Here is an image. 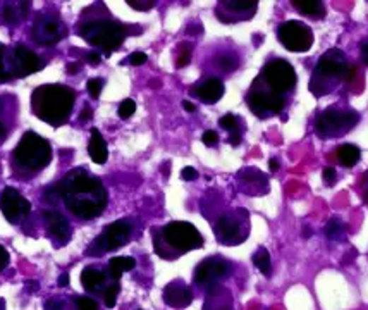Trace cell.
Wrapping results in <instances>:
<instances>
[{
    "instance_id": "6",
    "label": "cell",
    "mask_w": 368,
    "mask_h": 310,
    "mask_svg": "<svg viewBox=\"0 0 368 310\" xmlns=\"http://www.w3.org/2000/svg\"><path fill=\"white\" fill-rule=\"evenodd\" d=\"M360 113L350 105H332L320 110L315 119V134L320 140L343 138L360 122Z\"/></svg>"
},
{
    "instance_id": "28",
    "label": "cell",
    "mask_w": 368,
    "mask_h": 310,
    "mask_svg": "<svg viewBox=\"0 0 368 310\" xmlns=\"http://www.w3.org/2000/svg\"><path fill=\"white\" fill-rule=\"evenodd\" d=\"M237 64V57H235V55L231 54H224L220 55V57H217V67H219L222 73H232V71L236 69Z\"/></svg>"
},
{
    "instance_id": "20",
    "label": "cell",
    "mask_w": 368,
    "mask_h": 310,
    "mask_svg": "<svg viewBox=\"0 0 368 310\" xmlns=\"http://www.w3.org/2000/svg\"><path fill=\"white\" fill-rule=\"evenodd\" d=\"M88 154L95 164H105L107 157H109L107 143L104 140V137H102V133L97 128L92 130V137H90V143H88Z\"/></svg>"
},
{
    "instance_id": "26",
    "label": "cell",
    "mask_w": 368,
    "mask_h": 310,
    "mask_svg": "<svg viewBox=\"0 0 368 310\" xmlns=\"http://www.w3.org/2000/svg\"><path fill=\"white\" fill-rule=\"evenodd\" d=\"M324 233H326L327 240L329 241L341 243V241L344 240V236H346V226H344V222L341 219H338V217H332V219L327 222Z\"/></svg>"
},
{
    "instance_id": "11",
    "label": "cell",
    "mask_w": 368,
    "mask_h": 310,
    "mask_svg": "<svg viewBox=\"0 0 368 310\" xmlns=\"http://www.w3.org/2000/svg\"><path fill=\"white\" fill-rule=\"evenodd\" d=\"M277 40L284 49L290 52H308L314 45L315 37L311 26H308L304 21H298V19H290L277 26Z\"/></svg>"
},
{
    "instance_id": "45",
    "label": "cell",
    "mask_w": 368,
    "mask_h": 310,
    "mask_svg": "<svg viewBox=\"0 0 368 310\" xmlns=\"http://www.w3.org/2000/svg\"><path fill=\"white\" fill-rule=\"evenodd\" d=\"M81 119H83V121H90V119H92V109H88V107H86V109H83L81 110Z\"/></svg>"
},
{
    "instance_id": "34",
    "label": "cell",
    "mask_w": 368,
    "mask_h": 310,
    "mask_svg": "<svg viewBox=\"0 0 368 310\" xmlns=\"http://www.w3.org/2000/svg\"><path fill=\"white\" fill-rule=\"evenodd\" d=\"M322 178L326 181V185H334L336 180H338V174H336L334 168H326L322 171Z\"/></svg>"
},
{
    "instance_id": "39",
    "label": "cell",
    "mask_w": 368,
    "mask_h": 310,
    "mask_svg": "<svg viewBox=\"0 0 368 310\" xmlns=\"http://www.w3.org/2000/svg\"><path fill=\"white\" fill-rule=\"evenodd\" d=\"M7 265H9V252L0 245V272H2Z\"/></svg>"
},
{
    "instance_id": "47",
    "label": "cell",
    "mask_w": 368,
    "mask_h": 310,
    "mask_svg": "<svg viewBox=\"0 0 368 310\" xmlns=\"http://www.w3.org/2000/svg\"><path fill=\"white\" fill-rule=\"evenodd\" d=\"M268 169H271V173H275V171L279 169V162H277L275 159H271V161H268Z\"/></svg>"
},
{
    "instance_id": "36",
    "label": "cell",
    "mask_w": 368,
    "mask_h": 310,
    "mask_svg": "<svg viewBox=\"0 0 368 310\" xmlns=\"http://www.w3.org/2000/svg\"><path fill=\"white\" fill-rule=\"evenodd\" d=\"M146 62V54L143 52H134V54L129 55V64L133 66H141Z\"/></svg>"
},
{
    "instance_id": "35",
    "label": "cell",
    "mask_w": 368,
    "mask_h": 310,
    "mask_svg": "<svg viewBox=\"0 0 368 310\" xmlns=\"http://www.w3.org/2000/svg\"><path fill=\"white\" fill-rule=\"evenodd\" d=\"M189 59H191V49H183L181 50L179 57H177V67H184L189 64Z\"/></svg>"
},
{
    "instance_id": "8",
    "label": "cell",
    "mask_w": 368,
    "mask_h": 310,
    "mask_svg": "<svg viewBox=\"0 0 368 310\" xmlns=\"http://www.w3.org/2000/svg\"><path fill=\"white\" fill-rule=\"evenodd\" d=\"M81 37L90 45L104 49L105 55L109 57L124 42L126 30L116 21H93L81 26Z\"/></svg>"
},
{
    "instance_id": "25",
    "label": "cell",
    "mask_w": 368,
    "mask_h": 310,
    "mask_svg": "<svg viewBox=\"0 0 368 310\" xmlns=\"http://www.w3.org/2000/svg\"><path fill=\"white\" fill-rule=\"evenodd\" d=\"M253 264L256 265L260 272L263 274L265 277H271L272 274V262H271V253L265 246H259L256 252L253 253Z\"/></svg>"
},
{
    "instance_id": "7",
    "label": "cell",
    "mask_w": 368,
    "mask_h": 310,
    "mask_svg": "<svg viewBox=\"0 0 368 310\" xmlns=\"http://www.w3.org/2000/svg\"><path fill=\"white\" fill-rule=\"evenodd\" d=\"M14 159L23 168L38 171L49 166L50 159H52V149L45 138L33 133V131H28L23 134L18 147L14 149Z\"/></svg>"
},
{
    "instance_id": "37",
    "label": "cell",
    "mask_w": 368,
    "mask_h": 310,
    "mask_svg": "<svg viewBox=\"0 0 368 310\" xmlns=\"http://www.w3.org/2000/svg\"><path fill=\"white\" fill-rule=\"evenodd\" d=\"M128 4L138 11H148L155 6V2H136V0H128Z\"/></svg>"
},
{
    "instance_id": "3",
    "label": "cell",
    "mask_w": 368,
    "mask_h": 310,
    "mask_svg": "<svg viewBox=\"0 0 368 310\" xmlns=\"http://www.w3.org/2000/svg\"><path fill=\"white\" fill-rule=\"evenodd\" d=\"M356 66L341 49H329L322 54L311 71L308 90L316 98L327 97L353 81Z\"/></svg>"
},
{
    "instance_id": "42",
    "label": "cell",
    "mask_w": 368,
    "mask_h": 310,
    "mask_svg": "<svg viewBox=\"0 0 368 310\" xmlns=\"http://www.w3.org/2000/svg\"><path fill=\"white\" fill-rule=\"evenodd\" d=\"M362 195H363V200H365V204L368 207V171L365 174V178H363V190H362Z\"/></svg>"
},
{
    "instance_id": "9",
    "label": "cell",
    "mask_w": 368,
    "mask_h": 310,
    "mask_svg": "<svg viewBox=\"0 0 368 310\" xmlns=\"http://www.w3.org/2000/svg\"><path fill=\"white\" fill-rule=\"evenodd\" d=\"M219 243L227 246L241 245L250 234V221L247 210H237V214H224L213 228Z\"/></svg>"
},
{
    "instance_id": "49",
    "label": "cell",
    "mask_w": 368,
    "mask_h": 310,
    "mask_svg": "<svg viewBox=\"0 0 368 310\" xmlns=\"http://www.w3.org/2000/svg\"><path fill=\"white\" fill-rule=\"evenodd\" d=\"M4 307H6V302H4L2 298H0V310H4Z\"/></svg>"
},
{
    "instance_id": "1",
    "label": "cell",
    "mask_w": 368,
    "mask_h": 310,
    "mask_svg": "<svg viewBox=\"0 0 368 310\" xmlns=\"http://www.w3.org/2000/svg\"><path fill=\"white\" fill-rule=\"evenodd\" d=\"M298 76L290 61L283 57L271 59L260 76L253 81L247 102L250 110L260 119L280 116L291 105Z\"/></svg>"
},
{
    "instance_id": "31",
    "label": "cell",
    "mask_w": 368,
    "mask_h": 310,
    "mask_svg": "<svg viewBox=\"0 0 368 310\" xmlns=\"http://www.w3.org/2000/svg\"><path fill=\"white\" fill-rule=\"evenodd\" d=\"M86 88H88V93L92 95L93 98H98L100 97V93H102V90H104V81H102V79H90L88 81V85H86Z\"/></svg>"
},
{
    "instance_id": "43",
    "label": "cell",
    "mask_w": 368,
    "mask_h": 310,
    "mask_svg": "<svg viewBox=\"0 0 368 310\" xmlns=\"http://www.w3.org/2000/svg\"><path fill=\"white\" fill-rule=\"evenodd\" d=\"M88 61L92 62V64H98V62H100V55H98L97 52H90V54H88Z\"/></svg>"
},
{
    "instance_id": "14",
    "label": "cell",
    "mask_w": 368,
    "mask_h": 310,
    "mask_svg": "<svg viewBox=\"0 0 368 310\" xmlns=\"http://www.w3.org/2000/svg\"><path fill=\"white\" fill-rule=\"evenodd\" d=\"M11 71H13V76L23 78L26 74L37 73L42 69V61L35 52L26 49L25 45H18L14 49L13 59H11Z\"/></svg>"
},
{
    "instance_id": "2",
    "label": "cell",
    "mask_w": 368,
    "mask_h": 310,
    "mask_svg": "<svg viewBox=\"0 0 368 310\" xmlns=\"http://www.w3.org/2000/svg\"><path fill=\"white\" fill-rule=\"evenodd\" d=\"M55 197H62L66 207L81 219H95L107 207V192L98 178L76 169L54 186Z\"/></svg>"
},
{
    "instance_id": "13",
    "label": "cell",
    "mask_w": 368,
    "mask_h": 310,
    "mask_svg": "<svg viewBox=\"0 0 368 310\" xmlns=\"http://www.w3.org/2000/svg\"><path fill=\"white\" fill-rule=\"evenodd\" d=\"M0 210H2L7 221L16 224V222H21L30 216L31 204L18 190L6 188L2 192V197H0Z\"/></svg>"
},
{
    "instance_id": "48",
    "label": "cell",
    "mask_w": 368,
    "mask_h": 310,
    "mask_svg": "<svg viewBox=\"0 0 368 310\" xmlns=\"http://www.w3.org/2000/svg\"><path fill=\"white\" fill-rule=\"evenodd\" d=\"M6 134H7V131H6V126H4L2 122H0V138H6Z\"/></svg>"
},
{
    "instance_id": "18",
    "label": "cell",
    "mask_w": 368,
    "mask_h": 310,
    "mask_svg": "<svg viewBox=\"0 0 368 310\" xmlns=\"http://www.w3.org/2000/svg\"><path fill=\"white\" fill-rule=\"evenodd\" d=\"M191 93H195L200 101L207 103H215L222 98L224 95V83L217 78H208L203 83L195 86L191 90Z\"/></svg>"
},
{
    "instance_id": "32",
    "label": "cell",
    "mask_w": 368,
    "mask_h": 310,
    "mask_svg": "<svg viewBox=\"0 0 368 310\" xmlns=\"http://www.w3.org/2000/svg\"><path fill=\"white\" fill-rule=\"evenodd\" d=\"M76 307L78 310H98L97 300L88 297H79L76 300Z\"/></svg>"
},
{
    "instance_id": "21",
    "label": "cell",
    "mask_w": 368,
    "mask_h": 310,
    "mask_svg": "<svg viewBox=\"0 0 368 310\" xmlns=\"http://www.w3.org/2000/svg\"><path fill=\"white\" fill-rule=\"evenodd\" d=\"M292 6L298 13L307 16V18L322 19L327 14L326 4L320 2V0H292Z\"/></svg>"
},
{
    "instance_id": "5",
    "label": "cell",
    "mask_w": 368,
    "mask_h": 310,
    "mask_svg": "<svg viewBox=\"0 0 368 310\" xmlns=\"http://www.w3.org/2000/svg\"><path fill=\"white\" fill-rule=\"evenodd\" d=\"M74 105V91L64 85H43L33 91L31 109L42 121L59 126L66 121Z\"/></svg>"
},
{
    "instance_id": "27",
    "label": "cell",
    "mask_w": 368,
    "mask_h": 310,
    "mask_svg": "<svg viewBox=\"0 0 368 310\" xmlns=\"http://www.w3.org/2000/svg\"><path fill=\"white\" fill-rule=\"evenodd\" d=\"M220 128L227 130L229 133H231V137H229V142H231V145L237 147L241 142V131H239V125H237V117L235 114H225L224 117H220L219 121Z\"/></svg>"
},
{
    "instance_id": "22",
    "label": "cell",
    "mask_w": 368,
    "mask_h": 310,
    "mask_svg": "<svg viewBox=\"0 0 368 310\" xmlns=\"http://www.w3.org/2000/svg\"><path fill=\"white\" fill-rule=\"evenodd\" d=\"M336 155H338V162L343 168H355L362 159V150L353 143H344L336 150Z\"/></svg>"
},
{
    "instance_id": "38",
    "label": "cell",
    "mask_w": 368,
    "mask_h": 310,
    "mask_svg": "<svg viewBox=\"0 0 368 310\" xmlns=\"http://www.w3.org/2000/svg\"><path fill=\"white\" fill-rule=\"evenodd\" d=\"M360 59H362L363 64L368 66V37L360 43Z\"/></svg>"
},
{
    "instance_id": "29",
    "label": "cell",
    "mask_w": 368,
    "mask_h": 310,
    "mask_svg": "<svg viewBox=\"0 0 368 310\" xmlns=\"http://www.w3.org/2000/svg\"><path fill=\"white\" fill-rule=\"evenodd\" d=\"M119 292H121V285H119V281H116V283H112V285L109 286V288L105 289V292H104V302H105V307L107 309L116 307Z\"/></svg>"
},
{
    "instance_id": "10",
    "label": "cell",
    "mask_w": 368,
    "mask_h": 310,
    "mask_svg": "<svg viewBox=\"0 0 368 310\" xmlns=\"http://www.w3.org/2000/svg\"><path fill=\"white\" fill-rule=\"evenodd\" d=\"M231 271V262L220 257H208L196 265L193 283L201 292L210 293L213 289L220 288L222 281L227 280Z\"/></svg>"
},
{
    "instance_id": "19",
    "label": "cell",
    "mask_w": 368,
    "mask_h": 310,
    "mask_svg": "<svg viewBox=\"0 0 368 310\" xmlns=\"http://www.w3.org/2000/svg\"><path fill=\"white\" fill-rule=\"evenodd\" d=\"M43 216H45V221L47 224H49L50 233H52L57 240L66 241L67 238L71 236L69 221H67L61 212H57V210H45Z\"/></svg>"
},
{
    "instance_id": "16",
    "label": "cell",
    "mask_w": 368,
    "mask_h": 310,
    "mask_svg": "<svg viewBox=\"0 0 368 310\" xmlns=\"http://www.w3.org/2000/svg\"><path fill=\"white\" fill-rule=\"evenodd\" d=\"M164 302L172 309H186L193 302V289L184 281L174 280L164 288Z\"/></svg>"
},
{
    "instance_id": "17",
    "label": "cell",
    "mask_w": 368,
    "mask_h": 310,
    "mask_svg": "<svg viewBox=\"0 0 368 310\" xmlns=\"http://www.w3.org/2000/svg\"><path fill=\"white\" fill-rule=\"evenodd\" d=\"M109 277H110L109 271H102V269L93 268V265H88V268L83 269V272H81V285L85 286L86 292L104 293L110 285L116 283V281H112V283H107ZM110 280H112V277H110Z\"/></svg>"
},
{
    "instance_id": "40",
    "label": "cell",
    "mask_w": 368,
    "mask_h": 310,
    "mask_svg": "<svg viewBox=\"0 0 368 310\" xmlns=\"http://www.w3.org/2000/svg\"><path fill=\"white\" fill-rule=\"evenodd\" d=\"M181 178H183L184 181H195L198 178V173L195 168H184L183 173H181Z\"/></svg>"
},
{
    "instance_id": "24",
    "label": "cell",
    "mask_w": 368,
    "mask_h": 310,
    "mask_svg": "<svg viewBox=\"0 0 368 310\" xmlns=\"http://www.w3.org/2000/svg\"><path fill=\"white\" fill-rule=\"evenodd\" d=\"M30 11V2H7L2 4V18L7 23H18L26 18Z\"/></svg>"
},
{
    "instance_id": "30",
    "label": "cell",
    "mask_w": 368,
    "mask_h": 310,
    "mask_svg": "<svg viewBox=\"0 0 368 310\" xmlns=\"http://www.w3.org/2000/svg\"><path fill=\"white\" fill-rule=\"evenodd\" d=\"M119 116L122 119H128L131 117L134 113H136V102L133 101V98H126V101L121 102V105H119Z\"/></svg>"
},
{
    "instance_id": "33",
    "label": "cell",
    "mask_w": 368,
    "mask_h": 310,
    "mask_svg": "<svg viewBox=\"0 0 368 310\" xmlns=\"http://www.w3.org/2000/svg\"><path fill=\"white\" fill-rule=\"evenodd\" d=\"M201 140H203L205 145L213 147V145H217V142H219V134H217L215 131L208 130V131H205L203 137H201Z\"/></svg>"
},
{
    "instance_id": "23",
    "label": "cell",
    "mask_w": 368,
    "mask_h": 310,
    "mask_svg": "<svg viewBox=\"0 0 368 310\" xmlns=\"http://www.w3.org/2000/svg\"><path fill=\"white\" fill-rule=\"evenodd\" d=\"M134 265H136V260H134L133 257H112L109 260L107 271H109L110 277H112L114 281H119L122 274L133 271Z\"/></svg>"
},
{
    "instance_id": "4",
    "label": "cell",
    "mask_w": 368,
    "mask_h": 310,
    "mask_svg": "<svg viewBox=\"0 0 368 310\" xmlns=\"http://www.w3.org/2000/svg\"><path fill=\"white\" fill-rule=\"evenodd\" d=\"M205 245L203 236L191 222L172 221L153 231V250L160 258L174 260Z\"/></svg>"
},
{
    "instance_id": "15",
    "label": "cell",
    "mask_w": 368,
    "mask_h": 310,
    "mask_svg": "<svg viewBox=\"0 0 368 310\" xmlns=\"http://www.w3.org/2000/svg\"><path fill=\"white\" fill-rule=\"evenodd\" d=\"M33 38L42 45H54L62 38V26L54 16H38L33 25Z\"/></svg>"
},
{
    "instance_id": "41",
    "label": "cell",
    "mask_w": 368,
    "mask_h": 310,
    "mask_svg": "<svg viewBox=\"0 0 368 310\" xmlns=\"http://www.w3.org/2000/svg\"><path fill=\"white\" fill-rule=\"evenodd\" d=\"M45 310H62V304L55 298H50V300L45 302Z\"/></svg>"
},
{
    "instance_id": "12",
    "label": "cell",
    "mask_w": 368,
    "mask_h": 310,
    "mask_svg": "<svg viewBox=\"0 0 368 310\" xmlns=\"http://www.w3.org/2000/svg\"><path fill=\"white\" fill-rule=\"evenodd\" d=\"M133 234V224L129 221L121 219L112 222L104 229V233L93 241V246L90 248V252L95 253H105V252H114V250L121 248V246L128 245V241L131 240Z\"/></svg>"
},
{
    "instance_id": "46",
    "label": "cell",
    "mask_w": 368,
    "mask_h": 310,
    "mask_svg": "<svg viewBox=\"0 0 368 310\" xmlns=\"http://www.w3.org/2000/svg\"><path fill=\"white\" fill-rule=\"evenodd\" d=\"M69 285V274L64 272L61 277H59V286H67Z\"/></svg>"
},
{
    "instance_id": "44",
    "label": "cell",
    "mask_w": 368,
    "mask_h": 310,
    "mask_svg": "<svg viewBox=\"0 0 368 310\" xmlns=\"http://www.w3.org/2000/svg\"><path fill=\"white\" fill-rule=\"evenodd\" d=\"M183 107H184L186 113H195V110H196L195 103H191L189 101H184V102H183Z\"/></svg>"
}]
</instances>
